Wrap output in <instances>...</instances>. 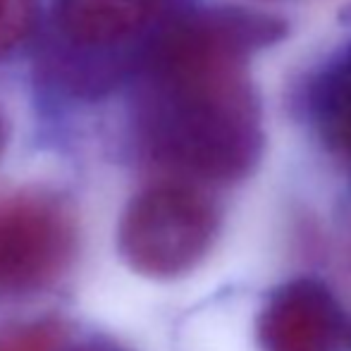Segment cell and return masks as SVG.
<instances>
[{
    "label": "cell",
    "mask_w": 351,
    "mask_h": 351,
    "mask_svg": "<svg viewBox=\"0 0 351 351\" xmlns=\"http://www.w3.org/2000/svg\"><path fill=\"white\" fill-rule=\"evenodd\" d=\"M285 36V22L244 8L175 12L139 58L134 132L170 180L222 184L246 177L263 151L249 60Z\"/></svg>",
    "instance_id": "obj_1"
},
{
    "label": "cell",
    "mask_w": 351,
    "mask_h": 351,
    "mask_svg": "<svg viewBox=\"0 0 351 351\" xmlns=\"http://www.w3.org/2000/svg\"><path fill=\"white\" fill-rule=\"evenodd\" d=\"M220 230V213L201 186L162 180L143 186L122 213L117 246L139 275L172 280L206 258Z\"/></svg>",
    "instance_id": "obj_2"
},
{
    "label": "cell",
    "mask_w": 351,
    "mask_h": 351,
    "mask_svg": "<svg viewBox=\"0 0 351 351\" xmlns=\"http://www.w3.org/2000/svg\"><path fill=\"white\" fill-rule=\"evenodd\" d=\"M79 230L74 210L48 191L0 199V296L32 294L74 263Z\"/></svg>",
    "instance_id": "obj_3"
},
{
    "label": "cell",
    "mask_w": 351,
    "mask_h": 351,
    "mask_svg": "<svg viewBox=\"0 0 351 351\" xmlns=\"http://www.w3.org/2000/svg\"><path fill=\"white\" fill-rule=\"evenodd\" d=\"M175 12V0H53L65 53L86 58L143 53Z\"/></svg>",
    "instance_id": "obj_4"
},
{
    "label": "cell",
    "mask_w": 351,
    "mask_h": 351,
    "mask_svg": "<svg viewBox=\"0 0 351 351\" xmlns=\"http://www.w3.org/2000/svg\"><path fill=\"white\" fill-rule=\"evenodd\" d=\"M263 351H351V318L315 280H291L265 299L258 315Z\"/></svg>",
    "instance_id": "obj_5"
},
{
    "label": "cell",
    "mask_w": 351,
    "mask_h": 351,
    "mask_svg": "<svg viewBox=\"0 0 351 351\" xmlns=\"http://www.w3.org/2000/svg\"><path fill=\"white\" fill-rule=\"evenodd\" d=\"M67 330L56 318L0 323V351H62Z\"/></svg>",
    "instance_id": "obj_6"
},
{
    "label": "cell",
    "mask_w": 351,
    "mask_h": 351,
    "mask_svg": "<svg viewBox=\"0 0 351 351\" xmlns=\"http://www.w3.org/2000/svg\"><path fill=\"white\" fill-rule=\"evenodd\" d=\"M41 19L38 0H0V60L29 43Z\"/></svg>",
    "instance_id": "obj_7"
},
{
    "label": "cell",
    "mask_w": 351,
    "mask_h": 351,
    "mask_svg": "<svg viewBox=\"0 0 351 351\" xmlns=\"http://www.w3.org/2000/svg\"><path fill=\"white\" fill-rule=\"evenodd\" d=\"M330 77L342 79V82H349L351 84V48L347 51V56H344L342 60L337 62V67H335V70L330 72Z\"/></svg>",
    "instance_id": "obj_8"
},
{
    "label": "cell",
    "mask_w": 351,
    "mask_h": 351,
    "mask_svg": "<svg viewBox=\"0 0 351 351\" xmlns=\"http://www.w3.org/2000/svg\"><path fill=\"white\" fill-rule=\"evenodd\" d=\"M72 351H122V349L115 347V344H110V342H103V339H93V342H86V344H82V347H77Z\"/></svg>",
    "instance_id": "obj_9"
},
{
    "label": "cell",
    "mask_w": 351,
    "mask_h": 351,
    "mask_svg": "<svg viewBox=\"0 0 351 351\" xmlns=\"http://www.w3.org/2000/svg\"><path fill=\"white\" fill-rule=\"evenodd\" d=\"M5 148V122H3V115H0V153Z\"/></svg>",
    "instance_id": "obj_10"
}]
</instances>
